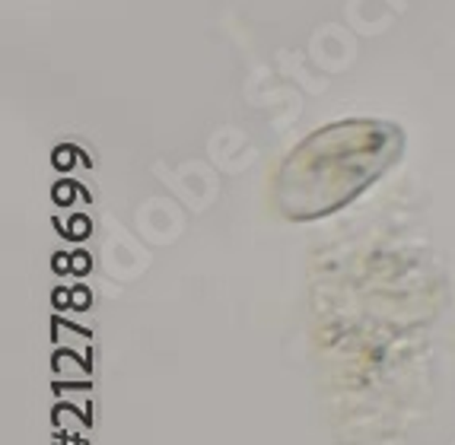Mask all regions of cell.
Wrapping results in <instances>:
<instances>
[{
	"label": "cell",
	"mask_w": 455,
	"mask_h": 445,
	"mask_svg": "<svg viewBox=\"0 0 455 445\" xmlns=\"http://www.w3.org/2000/svg\"><path fill=\"white\" fill-rule=\"evenodd\" d=\"M404 137L398 124L347 118L312 131L277 169L274 201L290 219H312L338 211L370 188L395 159Z\"/></svg>",
	"instance_id": "6da1fadb"
}]
</instances>
